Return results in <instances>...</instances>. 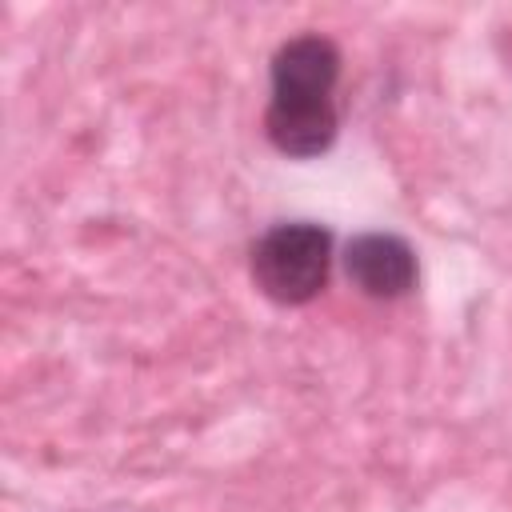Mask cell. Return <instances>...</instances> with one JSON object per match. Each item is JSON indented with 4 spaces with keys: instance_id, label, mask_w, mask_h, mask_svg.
Instances as JSON below:
<instances>
[{
    "instance_id": "obj_1",
    "label": "cell",
    "mask_w": 512,
    "mask_h": 512,
    "mask_svg": "<svg viewBox=\"0 0 512 512\" xmlns=\"http://www.w3.org/2000/svg\"><path fill=\"white\" fill-rule=\"evenodd\" d=\"M336 80H340V48L304 32L276 48L272 56V96L264 108V132L276 152L292 160H312L332 148L340 132L336 112Z\"/></svg>"
},
{
    "instance_id": "obj_2",
    "label": "cell",
    "mask_w": 512,
    "mask_h": 512,
    "mask_svg": "<svg viewBox=\"0 0 512 512\" xmlns=\"http://www.w3.org/2000/svg\"><path fill=\"white\" fill-rule=\"evenodd\" d=\"M332 268V232L312 220L272 224L252 244V280L256 288L284 308L308 304L324 292Z\"/></svg>"
},
{
    "instance_id": "obj_3",
    "label": "cell",
    "mask_w": 512,
    "mask_h": 512,
    "mask_svg": "<svg viewBox=\"0 0 512 512\" xmlns=\"http://www.w3.org/2000/svg\"><path fill=\"white\" fill-rule=\"evenodd\" d=\"M348 280L372 300H400L416 288V252L396 232H360L344 248Z\"/></svg>"
}]
</instances>
